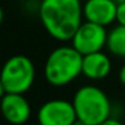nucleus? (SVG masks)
<instances>
[{"label":"nucleus","instance_id":"nucleus-9","mask_svg":"<svg viewBox=\"0 0 125 125\" xmlns=\"http://www.w3.org/2000/svg\"><path fill=\"white\" fill-rule=\"evenodd\" d=\"M112 69L110 58L102 51L86 54L82 58V74L89 79H104Z\"/></svg>","mask_w":125,"mask_h":125},{"label":"nucleus","instance_id":"nucleus-8","mask_svg":"<svg viewBox=\"0 0 125 125\" xmlns=\"http://www.w3.org/2000/svg\"><path fill=\"white\" fill-rule=\"evenodd\" d=\"M117 3L114 0H86L83 4V18L87 22L109 26L116 20Z\"/></svg>","mask_w":125,"mask_h":125},{"label":"nucleus","instance_id":"nucleus-2","mask_svg":"<svg viewBox=\"0 0 125 125\" xmlns=\"http://www.w3.org/2000/svg\"><path fill=\"white\" fill-rule=\"evenodd\" d=\"M82 58L73 46L52 50L44 65V78L52 86H65L82 74Z\"/></svg>","mask_w":125,"mask_h":125},{"label":"nucleus","instance_id":"nucleus-13","mask_svg":"<svg viewBox=\"0 0 125 125\" xmlns=\"http://www.w3.org/2000/svg\"><path fill=\"white\" fill-rule=\"evenodd\" d=\"M118 79H120V82L125 86V65L122 66V67L120 69V71H118Z\"/></svg>","mask_w":125,"mask_h":125},{"label":"nucleus","instance_id":"nucleus-14","mask_svg":"<svg viewBox=\"0 0 125 125\" xmlns=\"http://www.w3.org/2000/svg\"><path fill=\"white\" fill-rule=\"evenodd\" d=\"M6 87H4V85H3V82H1V79H0V100L6 95Z\"/></svg>","mask_w":125,"mask_h":125},{"label":"nucleus","instance_id":"nucleus-10","mask_svg":"<svg viewBox=\"0 0 125 125\" xmlns=\"http://www.w3.org/2000/svg\"><path fill=\"white\" fill-rule=\"evenodd\" d=\"M106 47L114 57L125 58V26L118 24L109 31Z\"/></svg>","mask_w":125,"mask_h":125},{"label":"nucleus","instance_id":"nucleus-1","mask_svg":"<svg viewBox=\"0 0 125 125\" xmlns=\"http://www.w3.org/2000/svg\"><path fill=\"white\" fill-rule=\"evenodd\" d=\"M81 0H42L39 18L46 31L61 42L71 41L82 23Z\"/></svg>","mask_w":125,"mask_h":125},{"label":"nucleus","instance_id":"nucleus-15","mask_svg":"<svg viewBox=\"0 0 125 125\" xmlns=\"http://www.w3.org/2000/svg\"><path fill=\"white\" fill-rule=\"evenodd\" d=\"M3 19H4V14H3V8L0 7V24L3 23Z\"/></svg>","mask_w":125,"mask_h":125},{"label":"nucleus","instance_id":"nucleus-11","mask_svg":"<svg viewBox=\"0 0 125 125\" xmlns=\"http://www.w3.org/2000/svg\"><path fill=\"white\" fill-rule=\"evenodd\" d=\"M116 22L118 24L125 26V1L117 4V14H116Z\"/></svg>","mask_w":125,"mask_h":125},{"label":"nucleus","instance_id":"nucleus-3","mask_svg":"<svg viewBox=\"0 0 125 125\" xmlns=\"http://www.w3.org/2000/svg\"><path fill=\"white\" fill-rule=\"evenodd\" d=\"M73 105L77 118L86 125H100L110 117V101L97 86L87 85L78 89L74 94Z\"/></svg>","mask_w":125,"mask_h":125},{"label":"nucleus","instance_id":"nucleus-7","mask_svg":"<svg viewBox=\"0 0 125 125\" xmlns=\"http://www.w3.org/2000/svg\"><path fill=\"white\" fill-rule=\"evenodd\" d=\"M0 112L12 125H23L31 116V106L20 93H6L0 100Z\"/></svg>","mask_w":125,"mask_h":125},{"label":"nucleus","instance_id":"nucleus-6","mask_svg":"<svg viewBox=\"0 0 125 125\" xmlns=\"http://www.w3.org/2000/svg\"><path fill=\"white\" fill-rule=\"evenodd\" d=\"M77 120L73 102L66 100H50L38 110L39 125H74Z\"/></svg>","mask_w":125,"mask_h":125},{"label":"nucleus","instance_id":"nucleus-12","mask_svg":"<svg viewBox=\"0 0 125 125\" xmlns=\"http://www.w3.org/2000/svg\"><path fill=\"white\" fill-rule=\"evenodd\" d=\"M100 125H122V122H120L118 120H116V118H112V117H109L108 120H105L104 122H101Z\"/></svg>","mask_w":125,"mask_h":125},{"label":"nucleus","instance_id":"nucleus-16","mask_svg":"<svg viewBox=\"0 0 125 125\" xmlns=\"http://www.w3.org/2000/svg\"><path fill=\"white\" fill-rule=\"evenodd\" d=\"M114 1H116V3H117V4H120V3H124L125 0H114Z\"/></svg>","mask_w":125,"mask_h":125},{"label":"nucleus","instance_id":"nucleus-4","mask_svg":"<svg viewBox=\"0 0 125 125\" xmlns=\"http://www.w3.org/2000/svg\"><path fill=\"white\" fill-rule=\"evenodd\" d=\"M0 79L7 93L24 94L31 89L35 79V67L32 61L26 55H14L8 58L1 67Z\"/></svg>","mask_w":125,"mask_h":125},{"label":"nucleus","instance_id":"nucleus-5","mask_svg":"<svg viewBox=\"0 0 125 125\" xmlns=\"http://www.w3.org/2000/svg\"><path fill=\"white\" fill-rule=\"evenodd\" d=\"M108 32L105 26L97 24L93 22L81 23L78 30L71 38V46L81 52L82 55L101 51L106 46Z\"/></svg>","mask_w":125,"mask_h":125}]
</instances>
